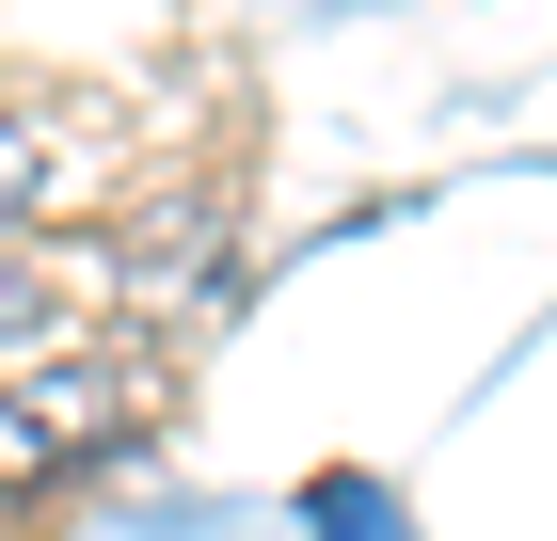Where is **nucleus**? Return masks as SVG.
Segmentation results:
<instances>
[{
	"label": "nucleus",
	"instance_id": "f257e3e1",
	"mask_svg": "<svg viewBox=\"0 0 557 541\" xmlns=\"http://www.w3.org/2000/svg\"><path fill=\"white\" fill-rule=\"evenodd\" d=\"M160 430V351L128 319H64L0 351V494H48V478H96L112 446Z\"/></svg>",
	"mask_w": 557,
	"mask_h": 541
},
{
	"label": "nucleus",
	"instance_id": "f03ea898",
	"mask_svg": "<svg viewBox=\"0 0 557 541\" xmlns=\"http://www.w3.org/2000/svg\"><path fill=\"white\" fill-rule=\"evenodd\" d=\"M48 192H64V127H48L33 96H0V255H33Z\"/></svg>",
	"mask_w": 557,
	"mask_h": 541
},
{
	"label": "nucleus",
	"instance_id": "7ed1b4c3",
	"mask_svg": "<svg viewBox=\"0 0 557 541\" xmlns=\"http://www.w3.org/2000/svg\"><path fill=\"white\" fill-rule=\"evenodd\" d=\"M48 319H64V287H48L33 255H0V351H16V334H48Z\"/></svg>",
	"mask_w": 557,
	"mask_h": 541
}]
</instances>
